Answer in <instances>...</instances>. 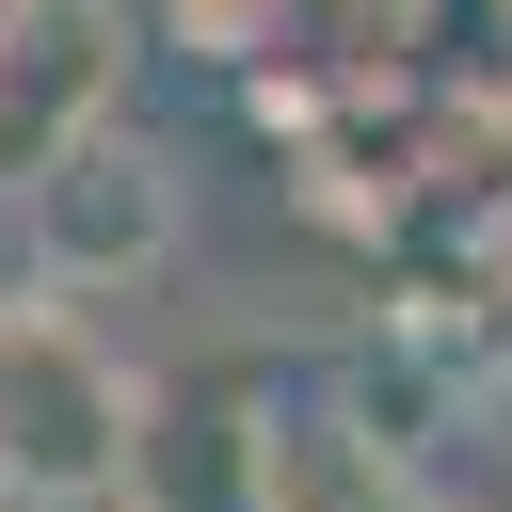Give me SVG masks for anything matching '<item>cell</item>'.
Listing matches in <instances>:
<instances>
[{"label":"cell","instance_id":"cell-1","mask_svg":"<svg viewBox=\"0 0 512 512\" xmlns=\"http://www.w3.org/2000/svg\"><path fill=\"white\" fill-rule=\"evenodd\" d=\"M144 464V384L64 320V304H0V496H112Z\"/></svg>","mask_w":512,"mask_h":512},{"label":"cell","instance_id":"cell-2","mask_svg":"<svg viewBox=\"0 0 512 512\" xmlns=\"http://www.w3.org/2000/svg\"><path fill=\"white\" fill-rule=\"evenodd\" d=\"M16 240H32L48 288H128V272L176 256V160L128 144V128H80L64 160L16 176Z\"/></svg>","mask_w":512,"mask_h":512},{"label":"cell","instance_id":"cell-3","mask_svg":"<svg viewBox=\"0 0 512 512\" xmlns=\"http://www.w3.org/2000/svg\"><path fill=\"white\" fill-rule=\"evenodd\" d=\"M128 96V16L112 0H0V192L32 160H64L80 128H112Z\"/></svg>","mask_w":512,"mask_h":512},{"label":"cell","instance_id":"cell-4","mask_svg":"<svg viewBox=\"0 0 512 512\" xmlns=\"http://www.w3.org/2000/svg\"><path fill=\"white\" fill-rule=\"evenodd\" d=\"M240 496H256V512H432V496L400 480V448H384V432H352L336 400L256 416V432H240Z\"/></svg>","mask_w":512,"mask_h":512}]
</instances>
